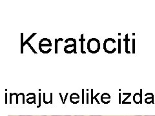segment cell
Here are the masks:
<instances>
[{"label":"cell","instance_id":"6da1fadb","mask_svg":"<svg viewBox=\"0 0 155 116\" xmlns=\"http://www.w3.org/2000/svg\"><path fill=\"white\" fill-rule=\"evenodd\" d=\"M87 48H88L89 51L91 53H93V54L98 52L100 48L99 41L95 38L91 39L88 42V44H87Z\"/></svg>","mask_w":155,"mask_h":116},{"label":"cell","instance_id":"7a4b0ae2","mask_svg":"<svg viewBox=\"0 0 155 116\" xmlns=\"http://www.w3.org/2000/svg\"><path fill=\"white\" fill-rule=\"evenodd\" d=\"M28 45H29V47H31V49H32V51H33V52H35V53H36V51H35V49H34V48H32V46H31V44H29V43H28Z\"/></svg>","mask_w":155,"mask_h":116},{"label":"cell","instance_id":"3957f363","mask_svg":"<svg viewBox=\"0 0 155 116\" xmlns=\"http://www.w3.org/2000/svg\"><path fill=\"white\" fill-rule=\"evenodd\" d=\"M58 116H71V115H58Z\"/></svg>","mask_w":155,"mask_h":116},{"label":"cell","instance_id":"277c9868","mask_svg":"<svg viewBox=\"0 0 155 116\" xmlns=\"http://www.w3.org/2000/svg\"><path fill=\"white\" fill-rule=\"evenodd\" d=\"M145 116H155V115H145Z\"/></svg>","mask_w":155,"mask_h":116},{"label":"cell","instance_id":"5b68a950","mask_svg":"<svg viewBox=\"0 0 155 116\" xmlns=\"http://www.w3.org/2000/svg\"><path fill=\"white\" fill-rule=\"evenodd\" d=\"M53 116H54V115H53Z\"/></svg>","mask_w":155,"mask_h":116}]
</instances>
